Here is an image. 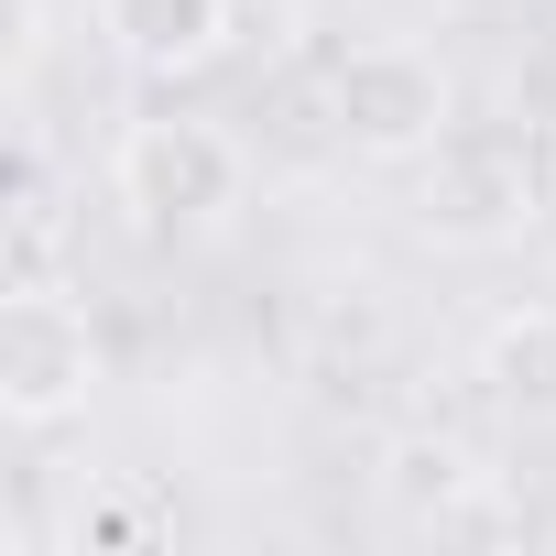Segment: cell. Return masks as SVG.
<instances>
[{
  "label": "cell",
  "instance_id": "1",
  "mask_svg": "<svg viewBox=\"0 0 556 556\" xmlns=\"http://www.w3.org/2000/svg\"><path fill=\"white\" fill-rule=\"evenodd\" d=\"M110 197L131 207L142 240H207V229H229V207L251 197V153H240L218 121L164 110V121H131V131H121Z\"/></svg>",
  "mask_w": 556,
  "mask_h": 556
},
{
  "label": "cell",
  "instance_id": "2",
  "mask_svg": "<svg viewBox=\"0 0 556 556\" xmlns=\"http://www.w3.org/2000/svg\"><path fill=\"white\" fill-rule=\"evenodd\" d=\"M447 121H458V88H447V66H437L426 45H404V34H371V45H350V55L328 66V131H339L350 153H371V164H426Z\"/></svg>",
  "mask_w": 556,
  "mask_h": 556
},
{
  "label": "cell",
  "instance_id": "3",
  "mask_svg": "<svg viewBox=\"0 0 556 556\" xmlns=\"http://www.w3.org/2000/svg\"><path fill=\"white\" fill-rule=\"evenodd\" d=\"M415 218L437 240H513V229H534L545 218L534 142L502 131V121H447L437 153H426V175H415Z\"/></svg>",
  "mask_w": 556,
  "mask_h": 556
},
{
  "label": "cell",
  "instance_id": "4",
  "mask_svg": "<svg viewBox=\"0 0 556 556\" xmlns=\"http://www.w3.org/2000/svg\"><path fill=\"white\" fill-rule=\"evenodd\" d=\"M99 393V328L66 285H12L0 295V415L23 437L66 426Z\"/></svg>",
  "mask_w": 556,
  "mask_h": 556
},
{
  "label": "cell",
  "instance_id": "5",
  "mask_svg": "<svg viewBox=\"0 0 556 556\" xmlns=\"http://www.w3.org/2000/svg\"><path fill=\"white\" fill-rule=\"evenodd\" d=\"M99 34L131 77H197L229 45V0H99Z\"/></svg>",
  "mask_w": 556,
  "mask_h": 556
},
{
  "label": "cell",
  "instance_id": "6",
  "mask_svg": "<svg viewBox=\"0 0 556 556\" xmlns=\"http://www.w3.org/2000/svg\"><path fill=\"white\" fill-rule=\"evenodd\" d=\"M382 502H393L404 523H458V513L480 502V458H469L458 437L415 426V437H393V447H382Z\"/></svg>",
  "mask_w": 556,
  "mask_h": 556
},
{
  "label": "cell",
  "instance_id": "7",
  "mask_svg": "<svg viewBox=\"0 0 556 556\" xmlns=\"http://www.w3.org/2000/svg\"><path fill=\"white\" fill-rule=\"evenodd\" d=\"M480 382L513 415H556V306H513L480 328Z\"/></svg>",
  "mask_w": 556,
  "mask_h": 556
}]
</instances>
